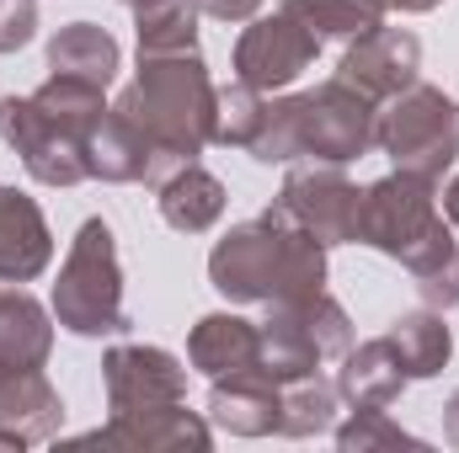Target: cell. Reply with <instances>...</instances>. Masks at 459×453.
<instances>
[{"label": "cell", "mask_w": 459, "mask_h": 453, "mask_svg": "<svg viewBox=\"0 0 459 453\" xmlns=\"http://www.w3.org/2000/svg\"><path fill=\"white\" fill-rule=\"evenodd\" d=\"M444 214H449V225L459 229V176L449 182V187H444Z\"/></svg>", "instance_id": "36"}, {"label": "cell", "mask_w": 459, "mask_h": 453, "mask_svg": "<svg viewBox=\"0 0 459 453\" xmlns=\"http://www.w3.org/2000/svg\"><path fill=\"white\" fill-rule=\"evenodd\" d=\"M337 384H326L321 373H305V379H289L283 384V400H278V432L283 438H316L337 422Z\"/></svg>", "instance_id": "26"}, {"label": "cell", "mask_w": 459, "mask_h": 453, "mask_svg": "<svg viewBox=\"0 0 459 453\" xmlns=\"http://www.w3.org/2000/svg\"><path fill=\"white\" fill-rule=\"evenodd\" d=\"M417 70H422V38L406 27H374V32L352 38L337 64V75L368 102L401 97L406 86H417Z\"/></svg>", "instance_id": "11"}, {"label": "cell", "mask_w": 459, "mask_h": 453, "mask_svg": "<svg viewBox=\"0 0 459 453\" xmlns=\"http://www.w3.org/2000/svg\"><path fill=\"white\" fill-rule=\"evenodd\" d=\"M385 337L395 346L406 379H438V373L449 368V357H455V331L444 326V310H428V304L395 315Z\"/></svg>", "instance_id": "22"}, {"label": "cell", "mask_w": 459, "mask_h": 453, "mask_svg": "<svg viewBox=\"0 0 459 453\" xmlns=\"http://www.w3.org/2000/svg\"><path fill=\"white\" fill-rule=\"evenodd\" d=\"M139 54H198V0H150L134 11Z\"/></svg>", "instance_id": "25"}, {"label": "cell", "mask_w": 459, "mask_h": 453, "mask_svg": "<svg viewBox=\"0 0 459 453\" xmlns=\"http://www.w3.org/2000/svg\"><path fill=\"white\" fill-rule=\"evenodd\" d=\"M262 331V373L267 379H278V384H289V379H305V373H321V346L305 337V326L294 321V310L289 304H267V321L256 326Z\"/></svg>", "instance_id": "23"}, {"label": "cell", "mask_w": 459, "mask_h": 453, "mask_svg": "<svg viewBox=\"0 0 459 453\" xmlns=\"http://www.w3.org/2000/svg\"><path fill=\"white\" fill-rule=\"evenodd\" d=\"M262 117H267V91H256V86H246V81L220 86V102H214V144L246 150V144L256 139Z\"/></svg>", "instance_id": "27"}, {"label": "cell", "mask_w": 459, "mask_h": 453, "mask_svg": "<svg viewBox=\"0 0 459 453\" xmlns=\"http://www.w3.org/2000/svg\"><path fill=\"white\" fill-rule=\"evenodd\" d=\"M246 155L256 166H294L299 160V97L267 102V117H262L256 139L246 144Z\"/></svg>", "instance_id": "28"}, {"label": "cell", "mask_w": 459, "mask_h": 453, "mask_svg": "<svg viewBox=\"0 0 459 453\" xmlns=\"http://www.w3.org/2000/svg\"><path fill=\"white\" fill-rule=\"evenodd\" d=\"M262 331L240 315H204L193 331H187V363L193 373L204 379H225V373H246V368H262Z\"/></svg>", "instance_id": "17"}, {"label": "cell", "mask_w": 459, "mask_h": 453, "mask_svg": "<svg viewBox=\"0 0 459 453\" xmlns=\"http://www.w3.org/2000/svg\"><path fill=\"white\" fill-rule=\"evenodd\" d=\"M411 278H417V294H422L428 310H455L459 304V245L455 251H444L433 267L411 272Z\"/></svg>", "instance_id": "31"}, {"label": "cell", "mask_w": 459, "mask_h": 453, "mask_svg": "<svg viewBox=\"0 0 459 453\" xmlns=\"http://www.w3.org/2000/svg\"><path fill=\"white\" fill-rule=\"evenodd\" d=\"M198 11H204V16H214V21L240 27V21H251V16L262 11V0H198Z\"/></svg>", "instance_id": "33"}, {"label": "cell", "mask_w": 459, "mask_h": 453, "mask_svg": "<svg viewBox=\"0 0 459 453\" xmlns=\"http://www.w3.org/2000/svg\"><path fill=\"white\" fill-rule=\"evenodd\" d=\"M283 11L310 27L321 43H352L374 27H385V5L379 0H283Z\"/></svg>", "instance_id": "24"}, {"label": "cell", "mask_w": 459, "mask_h": 453, "mask_svg": "<svg viewBox=\"0 0 459 453\" xmlns=\"http://www.w3.org/2000/svg\"><path fill=\"white\" fill-rule=\"evenodd\" d=\"M102 384H108V411L113 416L187 400V368H182V357H171L166 346H144V341H117V346H108Z\"/></svg>", "instance_id": "10"}, {"label": "cell", "mask_w": 459, "mask_h": 453, "mask_svg": "<svg viewBox=\"0 0 459 453\" xmlns=\"http://www.w3.org/2000/svg\"><path fill=\"white\" fill-rule=\"evenodd\" d=\"M54 352V310H43L22 283L0 288V368H43Z\"/></svg>", "instance_id": "19"}, {"label": "cell", "mask_w": 459, "mask_h": 453, "mask_svg": "<svg viewBox=\"0 0 459 453\" xmlns=\"http://www.w3.org/2000/svg\"><path fill=\"white\" fill-rule=\"evenodd\" d=\"M38 38V5L32 0H0V54H16Z\"/></svg>", "instance_id": "32"}, {"label": "cell", "mask_w": 459, "mask_h": 453, "mask_svg": "<svg viewBox=\"0 0 459 453\" xmlns=\"http://www.w3.org/2000/svg\"><path fill=\"white\" fill-rule=\"evenodd\" d=\"M117 70H123V48L97 21H70L48 38V75H75V81H91L108 91Z\"/></svg>", "instance_id": "21"}, {"label": "cell", "mask_w": 459, "mask_h": 453, "mask_svg": "<svg viewBox=\"0 0 459 453\" xmlns=\"http://www.w3.org/2000/svg\"><path fill=\"white\" fill-rule=\"evenodd\" d=\"M209 283L230 304L310 299L326 288V245L273 203L262 219L230 225V235L209 251Z\"/></svg>", "instance_id": "2"}, {"label": "cell", "mask_w": 459, "mask_h": 453, "mask_svg": "<svg viewBox=\"0 0 459 453\" xmlns=\"http://www.w3.org/2000/svg\"><path fill=\"white\" fill-rule=\"evenodd\" d=\"M316 54H321V38L278 5L273 16H251L246 32L235 38V81L256 91H283L316 64Z\"/></svg>", "instance_id": "9"}, {"label": "cell", "mask_w": 459, "mask_h": 453, "mask_svg": "<svg viewBox=\"0 0 459 453\" xmlns=\"http://www.w3.org/2000/svg\"><path fill=\"white\" fill-rule=\"evenodd\" d=\"M0 427L22 443H48L65 427V400L43 368H0Z\"/></svg>", "instance_id": "15"}, {"label": "cell", "mask_w": 459, "mask_h": 453, "mask_svg": "<svg viewBox=\"0 0 459 453\" xmlns=\"http://www.w3.org/2000/svg\"><path fill=\"white\" fill-rule=\"evenodd\" d=\"M86 171H91L97 182H113V187H128V182L155 187V182H160V176H155V150H150V139L117 113V107H108L102 123L91 128V139H86Z\"/></svg>", "instance_id": "16"}, {"label": "cell", "mask_w": 459, "mask_h": 453, "mask_svg": "<svg viewBox=\"0 0 459 453\" xmlns=\"http://www.w3.org/2000/svg\"><path fill=\"white\" fill-rule=\"evenodd\" d=\"M374 128H379V102H368L342 75H332L299 97V160L347 166L374 150Z\"/></svg>", "instance_id": "7"}, {"label": "cell", "mask_w": 459, "mask_h": 453, "mask_svg": "<svg viewBox=\"0 0 459 453\" xmlns=\"http://www.w3.org/2000/svg\"><path fill=\"white\" fill-rule=\"evenodd\" d=\"M155 203H160V219L177 229V235H204V229H214L225 219L230 192L214 171H204V166L193 160V166L171 171V176L155 187Z\"/></svg>", "instance_id": "18"}, {"label": "cell", "mask_w": 459, "mask_h": 453, "mask_svg": "<svg viewBox=\"0 0 459 453\" xmlns=\"http://www.w3.org/2000/svg\"><path fill=\"white\" fill-rule=\"evenodd\" d=\"M358 245H374L379 256H395L406 272L433 267L444 251H455V235L438 214V187L417 171H390L374 187H363Z\"/></svg>", "instance_id": "3"}, {"label": "cell", "mask_w": 459, "mask_h": 453, "mask_svg": "<svg viewBox=\"0 0 459 453\" xmlns=\"http://www.w3.org/2000/svg\"><path fill=\"white\" fill-rule=\"evenodd\" d=\"M0 449H27V443H22L16 432H5V427H0Z\"/></svg>", "instance_id": "37"}, {"label": "cell", "mask_w": 459, "mask_h": 453, "mask_svg": "<svg viewBox=\"0 0 459 453\" xmlns=\"http://www.w3.org/2000/svg\"><path fill=\"white\" fill-rule=\"evenodd\" d=\"M48 310H54V321L70 337H123L128 331L123 267H117V240L108 229V219H86L75 229Z\"/></svg>", "instance_id": "4"}, {"label": "cell", "mask_w": 459, "mask_h": 453, "mask_svg": "<svg viewBox=\"0 0 459 453\" xmlns=\"http://www.w3.org/2000/svg\"><path fill=\"white\" fill-rule=\"evenodd\" d=\"M214 102L220 86L209 81L204 54H139V70L113 107L150 139L155 176L166 182L214 144Z\"/></svg>", "instance_id": "1"}, {"label": "cell", "mask_w": 459, "mask_h": 453, "mask_svg": "<svg viewBox=\"0 0 459 453\" xmlns=\"http://www.w3.org/2000/svg\"><path fill=\"white\" fill-rule=\"evenodd\" d=\"M0 139L22 155L27 176L43 187H75L86 182V128L54 117L48 107H38L32 97H5L0 102Z\"/></svg>", "instance_id": "6"}, {"label": "cell", "mask_w": 459, "mask_h": 453, "mask_svg": "<svg viewBox=\"0 0 459 453\" xmlns=\"http://www.w3.org/2000/svg\"><path fill=\"white\" fill-rule=\"evenodd\" d=\"M289 310H294V321L305 326V337L321 346V357H342L347 346H352V321H347V310L321 288V294H310V299H289Z\"/></svg>", "instance_id": "30"}, {"label": "cell", "mask_w": 459, "mask_h": 453, "mask_svg": "<svg viewBox=\"0 0 459 453\" xmlns=\"http://www.w3.org/2000/svg\"><path fill=\"white\" fill-rule=\"evenodd\" d=\"M305 235H316L326 251L332 245H358V209H363V187L347 176L342 166H326V160H310V166H294L273 198Z\"/></svg>", "instance_id": "8"}, {"label": "cell", "mask_w": 459, "mask_h": 453, "mask_svg": "<svg viewBox=\"0 0 459 453\" xmlns=\"http://www.w3.org/2000/svg\"><path fill=\"white\" fill-rule=\"evenodd\" d=\"M278 400H283V384L267 379L262 368L209 379V422L225 427L230 438H273L278 432Z\"/></svg>", "instance_id": "13"}, {"label": "cell", "mask_w": 459, "mask_h": 453, "mask_svg": "<svg viewBox=\"0 0 459 453\" xmlns=\"http://www.w3.org/2000/svg\"><path fill=\"white\" fill-rule=\"evenodd\" d=\"M81 443H102V449H134V453H204L214 443L209 432V416L204 411H187V400H171V406H150V411H128L113 416L108 427L86 432Z\"/></svg>", "instance_id": "12"}, {"label": "cell", "mask_w": 459, "mask_h": 453, "mask_svg": "<svg viewBox=\"0 0 459 453\" xmlns=\"http://www.w3.org/2000/svg\"><path fill=\"white\" fill-rule=\"evenodd\" d=\"M374 144L395 160V171H417L428 182H438L459 160V102L438 86H406L401 97H390V107L379 113Z\"/></svg>", "instance_id": "5"}, {"label": "cell", "mask_w": 459, "mask_h": 453, "mask_svg": "<svg viewBox=\"0 0 459 453\" xmlns=\"http://www.w3.org/2000/svg\"><path fill=\"white\" fill-rule=\"evenodd\" d=\"M337 449L342 453H379V449H428V443L411 438L401 422H390L385 406H352V416L337 427Z\"/></svg>", "instance_id": "29"}, {"label": "cell", "mask_w": 459, "mask_h": 453, "mask_svg": "<svg viewBox=\"0 0 459 453\" xmlns=\"http://www.w3.org/2000/svg\"><path fill=\"white\" fill-rule=\"evenodd\" d=\"M385 11H406V16H428V11H438L444 0H379Z\"/></svg>", "instance_id": "34"}, {"label": "cell", "mask_w": 459, "mask_h": 453, "mask_svg": "<svg viewBox=\"0 0 459 453\" xmlns=\"http://www.w3.org/2000/svg\"><path fill=\"white\" fill-rule=\"evenodd\" d=\"M406 368L395 357L390 337H374V341H358L342 352V368H337V395L347 406H395L401 389H406Z\"/></svg>", "instance_id": "20"}, {"label": "cell", "mask_w": 459, "mask_h": 453, "mask_svg": "<svg viewBox=\"0 0 459 453\" xmlns=\"http://www.w3.org/2000/svg\"><path fill=\"white\" fill-rule=\"evenodd\" d=\"M444 438H449V449H459V389L449 395V406H444Z\"/></svg>", "instance_id": "35"}, {"label": "cell", "mask_w": 459, "mask_h": 453, "mask_svg": "<svg viewBox=\"0 0 459 453\" xmlns=\"http://www.w3.org/2000/svg\"><path fill=\"white\" fill-rule=\"evenodd\" d=\"M117 5H128V11H139V5H150V0H117Z\"/></svg>", "instance_id": "38"}, {"label": "cell", "mask_w": 459, "mask_h": 453, "mask_svg": "<svg viewBox=\"0 0 459 453\" xmlns=\"http://www.w3.org/2000/svg\"><path fill=\"white\" fill-rule=\"evenodd\" d=\"M54 261V235L43 209L16 192V187H0V283H32L43 278Z\"/></svg>", "instance_id": "14"}]
</instances>
